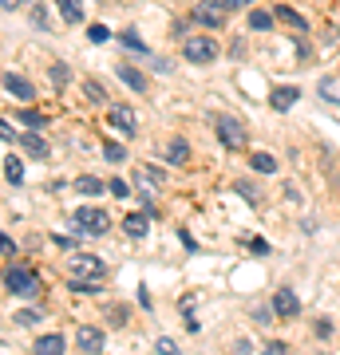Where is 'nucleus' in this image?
Returning <instances> with one entry per match:
<instances>
[{"instance_id": "58836bf2", "label": "nucleus", "mask_w": 340, "mask_h": 355, "mask_svg": "<svg viewBox=\"0 0 340 355\" xmlns=\"http://www.w3.org/2000/svg\"><path fill=\"white\" fill-rule=\"evenodd\" d=\"M265 352H273V355H281V352H289V343H285V340H269V347H265Z\"/></svg>"}, {"instance_id": "20e7f679", "label": "nucleus", "mask_w": 340, "mask_h": 355, "mask_svg": "<svg viewBox=\"0 0 340 355\" xmlns=\"http://www.w3.org/2000/svg\"><path fill=\"white\" fill-rule=\"evenodd\" d=\"M72 221H76V229H79V233H91V237H103V233L111 229V217L103 214L99 205H79Z\"/></svg>"}, {"instance_id": "f3484780", "label": "nucleus", "mask_w": 340, "mask_h": 355, "mask_svg": "<svg viewBox=\"0 0 340 355\" xmlns=\"http://www.w3.org/2000/svg\"><path fill=\"white\" fill-rule=\"evenodd\" d=\"M63 343H67V340H63L60 331H48V336H40V340H36V352L40 355H60Z\"/></svg>"}, {"instance_id": "4be33fe9", "label": "nucleus", "mask_w": 340, "mask_h": 355, "mask_svg": "<svg viewBox=\"0 0 340 355\" xmlns=\"http://www.w3.org/2000/svg\"><path fill=\"white\" fill-rule=\"evenodd\" d=\"M76 190H79V193H88V198H99V193H107V186H103L99 178L83 174V178H76Z\"/></svg>"}, {"instance_id": "2eb2a0df", "label": "nucleus", "mask_w": 340, "mask_h": 355, "mask_svg": "<svg viewBox=\"0 0 340 355\" xmlns=\"http://www.w3.org/2000/svg\"><path fill=\"white\" fill-rule=\"evenodd\" d=\"M123 229L131 237H147V229H151V214H127L123 217Z\"/></svg>"}, {"instance_id": "7c9ffc66", "label": "nucleus", "mask_w": 340, "mask_h": 355, "mask_svg": "<svg viewBox=\"0 0 340 355\" xmlns=\"http://www.w3.org/2000/svg\"><path fill=\"white\" fill-rule=\"evenodd\" d=\"M88 40H91V44H107V40H111V32H107L103 24H91L88 28Z\"/></svg>"}, {"instance_id": "4468645a", "label": "nucleus", "mask_w": 340, "mask_h": 355, "mask_svg": "<svg viewBox=\"0 0 340 355\" xmlns=\"http://www.w3.org/2000/svg\"><path fill=\"white\" fill-rule=\"evenodd\" d=\"M16 123H24L28 130H48V114L32 111V107H20V111H16Z\"/></svg>"}, {"instance_id": "473e14b6", "label": "nucleus", "mask_w": 340, "mask_h": 355, "mask_svg": "<svg viewBox=\"0 0 340 355\" xmlns=\"http://www.w3.org/2000/svg\"><path fill=\"white\" fill-rule=\"evenodd\" d=\"M245 245H250V253H257V257L269 253V241H261V237H245Z\"/></svg>"}, {"instance_id": "cd10ccee", "label": "nucleus", "mask_w": 340, "mask_h": 355, "mask_svg": "<svg viewBox=\"0 0 340 355\" xmlns=\"http://www.w3.org/2000/svg\"><path fill=\"white\" fill-rule=\"evenodd\" d=\"M103 158H107V162H123L127 150L119 146V142H103Z\"/></svg>"}, {"instance_id": "f257e3e1", "label": "nucleus", "mask_w": 340, "mask_h": 355, "mask_svg": "<svg viewBox=\"0 0 340 355\" xmlns=\"http://www.w3.org/2000/svg\"><path fill=\"white\" fill-rule=\"evenodd\" d=\"M4 288L13 292V296L36 300L40 296V277L32 272V268H24V265H13V268H4Z\"/></svg>"}, {"instance_id": "4c0bfd02", "label": "nucleus", "mask_w": 340, "mask_h": 355, "mask_svg": "<svg viewBox=\"0 0 340 355\" xmlns=\"http://www.w3.org/2000/svg\"><path fill=\"white\" fill-rule=\"evenodd\" d=\"M154 347H159V352H163V355H175V352H178V347H175V340H166V336H163V340H159V343H154Z\"/></svg>"}, {"instance_id": "ddd939ff", "label": "nucleus", "mask_w": 340, "mask_h": 355, "mask_svg": "<svg viewBox=\"0 0 340 355\" xmlns=\"http://www.w3.org/2000/svg\"><path fill=\"white\" fill-rule=\"evenodd\" d=\"M16 142H20V146L32 154V158H48V142L40 139V130H28V135H20Z\"/></svg>"}, {"instance_id": "f704fd0d", "label": "nucleus", "mask_w": 340, "mask_h": 355, "mask_svg": "<svg viewBox=\"0 0 340 355\" xmlns=\"http://www.w3.org/2000/svg\"><path fill=\"white\" fill-rule=\"evenodd\" d=\"M313 331H316V340H328V336H332V320H316Z\"/></svg>"}, {"instance_id": "2f4dec72", "label": "nucleus", "mask_w": 340, "mask_h": 355, "mask_svg": "<svg viewBox=\"0 0 340 355\" xmlns=\"http://www.w3.org/2000/svg\"><path fill=\"white\" fill-rule=\"evenodd\" d=\"M107 320H111V328H123L127 324V308L119 304V308H107Z\"/></svg>"}, {"instance_id": "e433bc0d", "label": "nucleus", "mask_w": 340, "mask_h": 355, "mask_svg": "<svg viewBox=\"0 0 340 355\" xmlns=\"http://www.w3.org/2000/svg\"><path fill=\"white\" fill-rule=\"evenodd\" d=\"M32 24H36L40 32H48V12H44V8H36V12H32Z\"/></svg>"}, {"instance_id": "412c9836", "label": "nucleus", "mask_w": 340, "mask_h": 355, "mask_svg": "<svg viewBox=\"0 0 340 355\" xmlns=\"http://www.w3.org/2000/svg\"><path fill=\"white\" fill-rule=\"evenodd\" d=\"M277 20H281V24H289V28H297V32L309 28V24H305V16L297 12V8H289V4H277Z\"/></svg>"}, {"instance_id": "1a4fd4ad", "label": "nucleus", "mask_w": 340, "mask_h": 355, "mask_svg": "<svg viewBox=\"0 0 340 355\" xmlns=\"http://www.w3.org/2000/svg\"><path fill=\"white\" fill-rule=\"evenodd\" d=\"M4 91H8L13 99H24V103L36 99V87H32L24 76H16V71H4Z\"/></svg>"}, {"instance_id": "7ed1b4c3", "label": "nucleus", "mask_w": 340, "mask_h": 355, "mask_svg": "<svg viewBox=\"0 0 340 355\" xmlns=\"http://www.w3.org/2000/svg\"><path fill=\"white\" fill-rule=\"evenodd\" d=\"M210 123H214L218 142H222L226 150H245V127H241L238 119H229V114H214Z\"/></svg>"}, {"instance_id": "a211bd4d", "label": "nucleus", "mask_w": 340, "mask_h": 355, "mask_svg": "<svg viewBox=\"0 0 340 355\" xmlns=\"http://www.w3.org/2000/svg\"><path fill=\"white\" fill-rule=\"evenodd\" d=\"M115 40H119L127 51H135V55H147V44H143V36L135 32V28H123V32H119Z\"/></svg>"}, {"instance_id": "6e6552de", "label": "nucleus", "mask_w": 340, "mask_h": 355, "mask_svg": "<svg viewBox=\"0 0 340 355\" xmlns=\"http://www.w3.org/2000/svg\"><path fill=\"white\" fill-rule=\"evenodd\" d=\"M269 304H273L277 320H293V316H301V300H297V292H293V288H277Z\"/></svg>"}, {"instance_id": "c756f323", "label": "nucleus", "mask_w": 340, "mask_h": 355, "mask_svg": "<svg viewBox=\"0 0 340 355\" xmlns=\"http://www.w3.org/2000/svg\"><path fill=\"white\" fill-rule=\"evenodd\" d=\"M107 193H111V198H131V186H127L123 178H111V186H107Z\"/></svg>"}, {"instance_id": "aec40b11", "label": "nucleus", "mask_w": 340, "mask_h": 355, "mask_svg": "<svg viewBox=\"0 0 340 355\" xmlns=\"http://www.w3.org/2000/svg\"><path fill=\"white\" fill-rule=\"evenodd\" d=\"M166 158L175 166H186L190 162V142L186 139H170V146H166Z\"/></svg>"}, {"instance_id": "72a5a7b5", "label": "nucleus", "mask_w": 340, "mask_h": 355, "mask_svg": "<svg viewBox=\"0 0 340 355\" xmlns=\"http://www.w3.org/2000/svg\"><path fill=\"white\" fill-rule=\"evenodd\" d=\"M273 316H277V312H273V304H269V312H265V308H253V320H257V324H273Z\"/></svg>"}, {"instance_id": "ea45409f", "label": "nucleus", "mask_w": 340, "mask_h": 355, "mask_svg": "<svg viewBox=\"0 0 340 355\" xmlns=\"http://www.w3.org/2000/svg\"><path fill=\"white\" fill-rule=\"evenodd\" d=\"M51 241L60 245V249H76V241H72V237H60V233H56V237H51Z\"/></svg>"}, {"instance_id": "f8f14e48", "label": "nucleus", "mask_w": 340, "mask_h": 355, "mask_svg": "<svg viewBox=\"0 0 340 355\" xmlns=\"http://www.w3.org/2000/svg\"><path fill=\"white\" fill-rule=\"evenodd\" d=\"M297 99H301V87H273L269 91V107L273 111H289Z\"/></svg>"}, {"instance_id": "393cba45", "label": "nucleus", "mask_w": 340, "mask_h": 355, "mask_svg": "<svg viewBox=\"0 0 340 355\" xmlns=\"http://www.w3.org/2000/svg\"><path fill=\"white\" fill-rule=\"evenodd\" d=\"M83 95H88V103H95V107H107V91H103L95 79H83Z\"/></svg>"}, {"instance_id": "bb28decb", "label": "nucleus", "mask_w": 340, "mask_h": 355, "mask_svg": "<svg viewBox=\"0 0 340 355\" xmlns=\"http://www.w3.org/2000/svg\"><path fill=\"white\" fill-rule=\"evenodd\" d=\"M238 193H241V202L253 205V209L261 205V198H257V186H253V182H238Z\"/></svg>"}, {"instance_id": "39448f33", "label": "nucleus", "mask_w": 340, "mask_h": 355, "mask_svg": "<svg viewBox=\"0 0 340 355\" xmlns=\"http://www.w3.org/2000/svg\"><path fill=\"white\" fill-rule=\"evenodd\" d=\"M107 123H111L123 139H135V130H139L135 111H131V107H123V103H111V107H107Z\"/></svg>"}, {"instance_id": "b1692460", "label": "nucleus", "mask_w": 340, "mask_h": 355, "mask_svg": "<svg viewBox=\"0 0 340 355\" xmlns=\"http://www.w3.org/2000/svg\"><path fill=\"white\" fill-rule=\"evenodd\" d=\"M4 178H8L13 186H20V182H24V162H20L16 154H8V158H4Z\"/></svg>"}, {"instance_id": "6ab92c4d", "label": "nucleus", "mask_w": 340, "mask_h": 355, "mask_svg": "<svg viewBox=\"0 0 340 355\" xmlns=\"http://www.w3.org/2000/svg\"><path fill=\"white\" fill-rule=\"evenodd\" d=\"M245 20H250V32H269V28H273V20H277V12H265V8H253V12L245 16Z\"/></svg>"}, {"instance_id": "c85d7f7f", "label": "nucleus", "mask_w": 340, "mask_h": 355, "mask_svg": "<svg viewBox=\"0 0 340 355\" xmlns=\"http://www.w3.org/2000/svg\"><path fill=\"white\" fill-rule=\"evenodd\" d=\"M16 324H20V328H36L40 324V312H32V308H24V312H16Z\"/></svg>"}, {"instance_id": "0eeeda50", "label": "nucleus", "mask_w": 340, "mask_h": 355, "mask_svg": "<svg viewBox=\"0 0 340 355\" xmlns=\"http://www.w3.org/2000/svg\"><path fill=\"white\" fill-rule=\"evenodd\" d=\"M190 16H194L202 28H222V24H226V8H222L218 0H198Z\"/></svg>"}, {"instance_id": "dca6fc26", "label": "nucleus", "mask_w": 340, "mask_h": 355, "mask_svg": "<svg viewBox=\"0 0 340 355\" xmlns=\"http://www.w3.org/2000/svg\"><path fill=\"white\" fill-rule=\"evenodd\" d=\"M56 4H60L63 24H72V28H76L79 20H83V0H56Z\"/></svg>"}, {"instance_id": "c9c22d12", "label": "nucleus", "mask_w": 340, "mask_h": 355, "mask_svg": "<svg viewBox=\"0 0 340 355\" xmlns=\"http://www.w3.org/2000/svg\"><path fill=\"white\" fill-rule=\"evenodd\" d=\"M218 4H222L226 12H238V8H250L253 0H218Z\"/></svg>"}, {"instance_id": "9d476101", "label": "nucleus", "mask_w": 340, "mask_h": 355, "mask_svg": "<svg viewBox=\"0 0 340 355\" xmlns=\"http://www.w3.org/2000/svg\"><path fill=\"white\" fill-rule=\"evenodd\" d=\"M115 76L123 79L131 91H139V95H147V76H143L139 67H131V64H115Z\"/></svg>"}, {"instance_id": "f03ea898", "label": "nucleus", "mask_w": 340, "mask_h": 355, "mask_svg": "<svg viewBox=\"0 0 340 355\" xmlns=\"http://www.w3.org/2000/svg\"><path fill=\"white\" fill-rule=\"evenodd\" d=\"M218 51H222V48H218L214 36H186V40H182V55H186V64H202V67H206V64H214V60H218Z\"/></svg>"}, {"instance_id": "a878e982", "label": "nucleus", "mask_w": 340, "mask_h": 355, "mask_svg": "<svg viewBox=\"0 0 340 355\" xmlns=\"http://www.w3.org/2000/svg\"><path fill=\"white\" fill-rule=\"evenodd\" d=\"M48 76H51V83H56V87H67V83H72V71H67V64H51Z\"/></svg>"}, {"instance_id": "9b49d317", "label": "nucleus", "mask_w": 340, "mask_h": 355, "mask_svg": "<svg viewBox=\"0 0 340 355\" xmlns=\"http://www.w3.org/2000/svg\"><path fill=\"white\" fill-rule=\"evenodd\" d=\"M76 347L79 352H88V355L103 352V331L99 328H79L76 331Z\"/></svg>"}, {"instance_id": "5701e85b", "label": "nucleus", "mask_w": 340, "mask_h": 355, "mask_svg": "<svg viewBox=\"0 0 340 355\" xmlns=\"http://www.w3.org/2000/svg\"><path fill=\"white\" fill-rule=\"evenodd\" d=\"M250 166L253 170H257V174H277V158H273V154H250Z\"/></svg>"}, {"instance_id": "a19ab883", "label": "nucleus", "mask_w": 340, "mask_h": 355, "mask_svg": "<svg viewBox=\"0 0 340 355\" xmlns=\"http://www.w3.org/2000/svg\"><path fill=\"white\" fill-rule=\"evenodd\" d=\"M20 4H24V0H0V8H4V12H16Z\"/></svg>"}, {"instance_id": "423d86ee", "label": "nucleus", "mask_w": 340, "mask_h": 355, "mask_svg": "<svg viewBox=\"0 0 340 355\" xmlns=\"http://www.w3.org/2000/svg\"><path fill=\"white\" fill-rule=\"evenodd\" d=\"M72 277L103 280V277H107V265H103L99 257H91V253H76V257H72Z\"/></svg>"}]
</instances>
